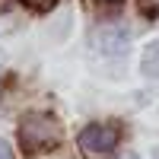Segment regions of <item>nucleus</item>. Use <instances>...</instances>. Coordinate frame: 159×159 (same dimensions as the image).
<instances>
[{
    "mask_svg": "<svg viewBox=\"0 0 159 159\" xmlns=\"http://www.w3.org/2000/svg\"><path fill=\"white\" fill-rule=\"evenodd\" d=\"M61 140V124L54 121L51 115H25L22 124H19V143L25 147V153H42L48 147H54Z\"/></svg>",
    "mask_w": 159,
    "mask_h": 159,
    "instance_id": "1",
    "label": "nucleus"
},
{
    "mask_svg": "<svg viewBox=\"0 0 159 159\" xmlns=\"http://www.w3.org/2000/svg\"><path fill=\"white\" fill-rule=\"evenodd\" d=\"M0 159H13V153H10V143H7V140H0Z\"/></svg>",
    "mask_w": 159,
    "mask_h": 159,
    "instance_id": "6",
    "label": "nucleus"
},
{
    "mask_svg": "<svg viewBox=\"0 0 159 159\" xmlns=\"http://www.w3.org/2000/svg\"><path fill=\"white\" fill-rule=\"evenodd\" d=\"M92 45H96L99 54L118 57V54H124V51H127V45H130V32L124 29V25H118V22L99 25V29L92 32Z\"/></svg>",
    "mask_w": 159,
    "mask_h": 159,
    "instance_id": "3",
    "label": "nucleus"
},
{
    "mask_svg": "<svg viewBox=\"0 0 159 159\" xmlns=\"http://www.w3.org/2000/svg\"><path fill=\"white\" fill-rule=\"evenodd\" d=\"M121 159H137V156H134V153H127V156H121Z\"/></svg>",
    "mask_w": 159,
    "mask_h": 159,
    "instance_id": "8",
    "label": "nucleus"
},
{
    "mask_svg": "<svg viewBox=\"0 0 159 159\" xmlns=\"http://www.w3.org/2000/svg\"><path fill=\"white\" fill-rule=\"evenodd\" d=\"M118 127L115 124H89L83 134H80V150L92 159H105L115 147H118Z\"/></svg>",
    "mask_w": 159,
    "mask_h": 159,
    "instance_id": "2",
    "label": "nucleus"
},
{
    "mask_svg": "<svg viewBox=\"0 0 159 159\" xmlns=\"http://www.w3.org/2000/svg\"><path fill=\"white\" fill-rule=\"evenodd\" d=\"M22 3H29V7H35V10H45V7L54 3V0H22Z\"/></svg>",
    "mask_w": 159,
    "mask_h": 159,
    "instance_id": "5",
    "label": "nucleus"
},
{
    "mask_svg": "<svg viewBox=\"0 0 159 159\" xmlns=\"http://www.w3.org/2000/svg\"><path fill=\"white\" fill-rule=\"evenodd\" d=\"M143 10H159V0H143Z\"/></svg>",
    "mask_w": 159,
    "mask_h": 159,
    "instance_id": "7",
    "label": "nucleus"
},
{
    "mask_svg": "<svg viewBox=\"0 0 159 159\" xmlns=\"http://www.w3.org/2000/svg\"><path fill=\"white\" fill-rule=\"evenodd\" d=\"M140 67L147 76H159V42L147 45V51H143V61H140Z\"/></svg>",
    "mask_w": 159,
    "mask_h": 159,
    "instance_id": "4",
    "label": "nucleus"
},
{
    "mask_svg": "<svg viewBox=\"0 0 159 159\" xmlns=\"http://www.w3.org/2000/svg\"><path fill=\"white\" fill-rule=\"evenodd\" d=\"M153 159H159V147H156V150H153Z\"/></svg>",
    "mask_w": 159,
    "mask_h": 159,
    "instance_id": "9",
    "label": "nucleus"
}]
</instances>
